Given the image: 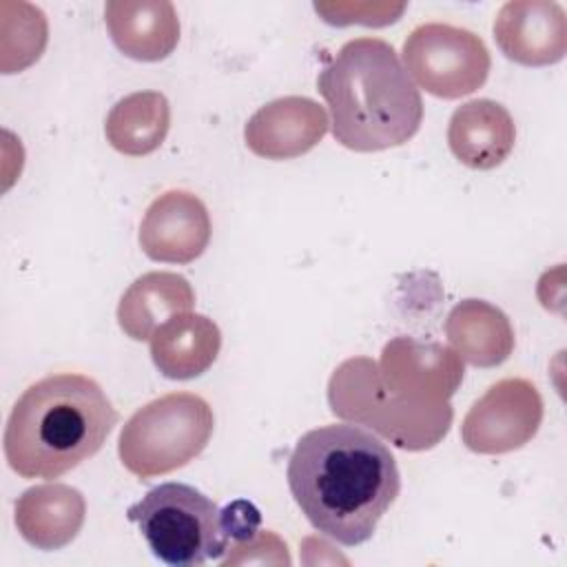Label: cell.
I'll use <instances>...</instances> for the list:
<instances>
[{
    "instance_id": "3957f363",
    "label": "cell",
    "mask_w": 567,
    "mask_h": 567,
    "mask_svg": "<svg viewBox=\"0 0 567 567\" xmlns=\"http://www.w3.org/2000/svg\"><path fill=\"white\" fill-rule=\"evenodd\" d=\"M317 91L330 106L334 140L350 151L401 146L423 120L416 84L381 38L346 42L317 78Z\"/></svg>"
},
{
    "instance_id": "6da1fadb",
    "label": "cell",
    "mask_w": 567,
    "mask_h": 567,
    "mask_svg": "<svg viewBox=\"0 0 567 567\" xmlns=\"http://www.w3.org/2000/svg\"><path fill=\"white\" fill-rule=\"evenodd\" d=\"M286 478L308 523L346 547L370 540L401 492L390 447L352 423L306 432L290 454Z\"/></svg>"
},
{
    "instance_id": "7a4b0ae2",
    "label": "cell",
    "mask_w": 567,
    "mask_h": 567,
    "mask_svg": "<svg viewBox=\"0 0 567 567\" xmlns=\"http://www.w3.org/2000/svg\"><path fill=\"white\" fill-rule=\"evenodd\" d=\"M117 419L91 377L49 374L16 401L4 427V458L22 478H58L97 454Z\"/></svg>"
},
{
    "instance_id": "ba28073f",
    "label": "cell",
    "mask_w": 567,
    "mask_h": 567,
    "mask_svg": "<svg viewBox=\"0 0 567 567\" xmlns=\"http://www.w3.org/2000/svg\"><path fill=\"white\" fill-rule=\"evenodd\" d=\"M543 419V399L527 379L494 383L465 414L463 443L478 454H503L523 447Z\"/></svg>"
},
{
    "instance_id": "2e32d148",
    "label": "cell",
    "mask_w": 567,
    "mask_h": 567,
    "mask_svg": "<svg viewBox=\"0 0 567 567\" xmlns=\"http://www.w3.org/2000/svg\"><path fill=\"white\" fill-rule=\"evenodd\" d=\"M221 332L213 319L182 312L162 323L151 337V357L166 379H193L204 374L217 359Z\"/></svg>"
},
{
    "instance_id": "d6986e66",
    "label": "cell",
    "mask_w": 567,
    "mask_h": 567,
    "mask_svg": "<svg viewBox=\"0 0 567 567\" xmlns=\"http://www.w3.org/2000/svg\"><path fill=\"white\" fill-rule=\"evenodd\" d=\"M168 126V100L157 91H137L122 97L111 109L104 133L115 151L131 157H142L159 148Z\"/></svg>"
},
{
    "instance_id": "5b68a950",
    "label": "cell",
    "mask_w": 567,
    "mask_h": 567,
    "mask_svg": "<svg viewBox=\"0 0 567 567\" xmlns=\"http://www.w3.org/2000/svg\"><path fill=\"white\" fill-rule=\"evenodd\" d=\"M328 401L337 416L381 432L403 450H427L450 430L452 408L416 405L390 394L379 365L368 357L343 361L328 383Z\"/></svg>"
},
{
    "instance_id": "9a60e30c",
    "label": "cell",
    "mask_w": 567,
    "mask_h": 567,
    "mask_svg": "<svg viewBox=\"0 0 567 567\" xmlns=\"http://www.w3.org/2000/svg\"><path fill=\"white\" fill-rule=\"evenodd\" d=\"M104 16L115 47L133 60H164L177 47L179 20L166 0L106 2Z\"/></svg>"
},
{
    "instance_id": "8992f818",
    "label": "cell",
    "mask_w": 567,
    "mask_h": 567,
    "mask_svg": "<svg viewBox=\"0 0 567 567\" xmlns=\"http://www.w3.org/2000/svg\"><path fill=\"white\" fill-rule=\"evenodd\" d=\"M210 405L193 392H171L140 408L122 427L117 454L137 478L184 467L213 436Z\"/></svg>"
},
{
    "instance_id": "5bb4252c",
    "label": "cell",
    "mask_w": 567,
    "mask_h": 567,
    "mask_svg": "<svg viewBox=\"0 0 567 567\" xmlns=\"http://www.w3.org/2000/svg\"><path fill=\"white\" fill-rule=\"evenodd\" d=\"M86 505L75 487L47 483L27 489L16 503V527L38 549L69 545L84 525Z\"/></svg>"
},
{
    "instance_id": "7c38bea8",
    "label": "cell",
    "mask_w": 567,
    "mask_h": 567,
    "mask_svg": "<svg viewBox=\"0 0 567 567\" xmlns=\"http://www.w3.org/2000/svg\"><path fill=\"white\" fill-rule=\"evenodd\" d=\"M328 131L323 106L288 95L261 106L246 124V146L266 159H292L315 148Z\"/></svg>"
},
{
    "instance_id": "4fadbf2b",
    "label": "cell",
    "mask_w": 567,
    "mask_h": 567,
    "mask_svg": "<svg viewBox=\"0 0 567 567\" xmlns=\"http://www.w3.org/2000/svg\"><path fill=\"white\" fill-rule=\"evenodd\" d=\"M516 142V126L509 111L487 97L461 104L447 126V144L454 157L476 171L501 166Z\"/></svg>"
},
{
    "instance_id": "52a82bcc",
    "label": "cell",
    "mask_w": 567,
    "mask_h": 567,
    "mask_svg": "<svg viewBox=\"0 0 567 567\" xmlns=\"http://www.w3.org/2000/svg\"><path fill=\"white\" fill-rule=\"evenodd\" d=\"M405 71L427 93L456 100L481 89L489 75V51L485 42L454 24H419L403 42Z\"/></svg>"
},
{
    "instance_id": "9c48e42d",
    "label": "cell",
    "mask_w": 567,
    "mask_h": 567,
    "mask_svg": "<svg viewBox=\"0 0 567 567\" xmlns=\"http://www.w3.org/2000/svg\"><path fill=\"white\" fill-rule=\"evenodd\" d=\"M379 377L390 394L408 403L447 405L463 381V361L441 343L396 337L383 348Z\"/></svg>"
},
{
    "instance_id": "ac0fdd59",
    "label": "cell",
    "mask_w": 567,
    "mask_h": 567,
    "mask_svg": "<svg viewBox=\"0 0 567 567\" xmlns=\"http://www.w3.org/2000/svg\"><path fill=\"white\" fill-rule=\"evenodd\" d=\"M445 332L456 354L478 368L501 365L514 350L509 319L496 306L481 299H465L452 308Z\"/></svg>"
},
{
    "instance_id": "30bf717a",
    "label": "cell",
    "mask_w": 567,
    "mask_h": 567,
    "mask_svg": "<svg viewBox=\"0 0 567 567\" xmlns=\"http://www.w3.org/2000/svg\"><path fill=\"white\" fill-rule=\"evenodd\" d=\"M210 241V217L204 202L188 190L159 195L140 224V246L153 261L190 264Z\"/></svg>"
},
{
    "instance_id": "277c9868",
    "label": "cell",
    "mask_w": 567,
    "mask_h": 567,
    "mask_svg": "<svg viewBox=\"0 0 567 567\" xmlns=\"http://www.w3.org/2000/svg\"><path fill=\"white\" fill-rule=\"evenodd\" d=\"M151 551L166 565L195 567L230 549L221 509L186 483H162L128 507Z\"/></svg>"
},
{
    "instance_id": "e0dca14e",
    "label": "cell",
    "mask_w": 567,
    "mask_h": 567,
    "mask_svg": "<svg viewBox=\"0 0 567 567\" xmlns=\"http://www.w3.org/2000/svg\"><path fill=\"white\" fill-rule=\"evenodd\" d=\"M195 292L177 272H146L122 295L117 306L120 328L135 341H146L171 317L190 312Z\"/></svg>"
},
{
    "instance_id": "8fae6325",
    "label": "cell",
    "mask_w": 567,
    "mask_h": 567,
    "mask_svg": "<svg viewBox=\"0 0 567 567\" xmlns=\"http://www.w3.org/2000/svg\"><path fill=\"white\" fill-rule=\"evenodd\" d=\"M494 38L501 51L518 64H554L567 49L565 11L545 0L507 2L494 20Z\"/></svg>"
}]
</instances>
